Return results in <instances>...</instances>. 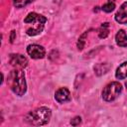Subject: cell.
<instances>
[{
  "label": "cell",
  "instance_id": "obj_2",
  "mask_svg": "<svg viewBox=\"0 0 127 127\" xmlns=\"http://www.w3.org/2000/svg\"><path fill=\"white\" fill-rule=\"evenodd\" d=\"M47 18L43 15H40L35 12L29 13L24 19V23L26 24V33L32 37L41 34L44 30Z\"/></svg>",
  "mask_w": 127,
  "mask_h": 127
},
{
  "label": "cell",
  "instance_id": "obj_7",
  "mask_svg": "<svg viewBox=\"0 0 127 127\" xmlns=\"http://www.w3.org/2000/svg\"><path fill=\"white\" fill-rule=\"evenodd\" d=\"M55 98L60 103H64L70 100V93L69 90L66 87H61L59 88L55 93Z\"/></svg>",
  "mask_w": 127,
  "mask_h": 127
},
{
  "label": "cell",
  "instance_id": "obj_3",
  "mask_svg": "<svg viewBox=\"0 0 127 127\" xmlns=\"http://www.w3.org/2000/svg\"><path fill=\"white\" fill-rule=\"evenodd\" d=\"M51 116H52V112L50 108L40 107L29 112L25 117V121L31 125L40 126L47 124L50 121Z\"/></svg>",
  "mask_w": 127,
  "mask_h": 127
},
{
  "label": "cell",
  "instance_id": "obj_16",
  "mask_svg": "<svg viewBox=\"0 0 127 127\" xmlns=\"http://www.w3.org/2000/svg\"><path fill=\"white\" fill-rule=\"evenodd\" d=\"M80 122H81V118L79 116H76V117H74L73 119L70 120V124L73 125V126H76V125L80 124Z\"/></svg>",
  "mask_w": 127,
  "mask_h": 127
},
{
  "label": "cell",
  "instance_id": "obj_11",
  "mask_svg": "<svg viewBox=\"0 0 127 127\" xmlns=\"http://www.w3.org/2000/svg\"><path fill=\"white\" fill-rule=\"evenodd\" d=\"M110 68V64L107 63H99L94 66V71L97 75H101L106 73Z\"/></svg>",
  "mask_w": 127,
  "mask_h": 127
},
{
  "label": "cell",
  "instance_id": "obj_4",
  "mask_svg": "<svg viewBox=\"0 0 127 127\" xmlns=\"http://www.w3.org/2000/svg\"><path fill=\"white\" fill-rule=\"evenodd\" d=\"M121 91H122V85L118 81H112L104 87L102 91V98L107 102L113 101L120 95Z\"/></svg>",
  "mask_w": 127,
  "mask_h": 127
},
{
  "label": "cell",
  "instance_id": "obj_15",
  "mask_svg": "<svg viewBox=\"0 0 127 127\" xmlns=\"http://www.w3.org/2000/svg\"><path fill=\"white\" fill-rule=\"evenodd\" d=\"M87 35H88V32H85V33H83V34L79 37V39H78V41H77V48H78V50H82V49H83L84 44H85V38H86Z\"/></svg>",
  "mask_w": 127,
  "mask_h": 127
},
{
  "label": "cell",
  "instance_id": "obj_5",
  "mask_svg": "<svg viewBox=\"0 0 127 127\" xmlns=\"http://www.w3.org/2000/svg\"><path fill=\"white\" fill-rule=\"evenodd\" d=\"M27 53L28 55L32 58V59H43L46 55V51L45 49L40 46V45H36V44H33V45H29L27 47Z\"/></svg>",
  "mask_w": 127,
  "mask_h": 127
},
{
  "label": "cell",
  "instance_id": "obj_18",
  "mask_svg": "<svg viewBox=\"0 0 127 127\" xmlns=\"http://www.w3.org/2000/svg\"><path fill=\"white\" fill-rule=\"evenodd\" d=\"M125 86H126V88H127V82H126V83H125Z\"/></svg>",
  "mask_w": 127,
  "mask_h": 127
},
{
  "label": "cell",
  "instance_id": "obj_14",
  "mask_svg": "<svg viewBox=\"0 0 127 127\" xmlns=\"http://www.w3.org/2000/svg\"><path fill=\"white\" fill-rule=\"evenodd\" d=\"M35 0H13V4L16 8H23L26 5L32 3Z\"/></svg>",
  "mask_w": 127,
  "mask_h": 127
},
{
  "label": "cell",
  "instance_id": "obj_8",
  "mask_svg": "<svg viewBox=\"0 0 127 127\" xmlns=\"http://www.w3.org/2000/svg\"><path fill=\"white\" fill-rule=\"evenodd\" d=\"M115 20L119 24H127V2H124L115 14Z\"/></svg>",
  "mask_w": 127,
  "mask_h": 127
},
{
  "label": "cell",
  "instance_id": "obj_9",
  "mask_svg": "<svg viewBox=\"0 0 127 127\" xmlns=\"http://www.w3.org/2000/svg\"><path fill=\"white\" fill-rule=\"evenodd\" d=\"M115 41L119 47H123V48L127 47V35L124 30H119L117 32L115 36Z\"/></svg>",
  "mask_w": 127,
  "mask_h": 127
},
{
  "label": "cell",
  "instance_id": "obj_6",
  "mask_svg": "<svg viewBox=\"0 0 127 127\" xmlns=\"http://www.w3.org/2000/svg\"><path fill=\"white\" fill-rule=\"evenodd\" d=\"M9 62L15 68H24L28 65V60L21 54H12Z\"/></svg>",
  "mask_w": 127,
  "mask_h": 127
},
{
  "label": "cell",
  "instance_id": "obj_10",
  "mask_svg": "<svg viewBox=\"0 0 127 127\" xmlns=\"http://www.w3.org/2000/svg\"><path fill=\"white\" fill-rule=\"evenodd\" d=\"M115 76H116L118 79L127 78V62L121 64L117 67L116 72H115Z\"/></svg>",
  "mask_w": 127,
  "mask_h": 127
},
{
  "label": "cell",
  "instance_id": "obj_13",
  "mask_svg": "<svg viewBox=\"0 0 127 127\" xmlns=\"http://www.w3.org/2000/svg\"><path fill=\"white\" fill-rule=\"evenodd\" d=\"M114 8H115V1L114 0H108L107 3H105L102 6L101 9L106 13H110V12H112L114 10Z\"/></svg>",
  "mask_w": 127,
  "mask_h": 127
},
{
  "label": "cell",
  "instance_id": "obj_17",
  "mask_svg": "<svg viewBox=\"0 0 127 127\" xmlns=\"http://www.w3.org/2000/svg\"><path fill=\"white\" fill-rule=\"evenodd\" d=\"M15 37H16V32H15V31H12V32H11V36H10V42H11V43L14 42Z\"/></svg>",
  "mask_w": 127,
  "mask_h": 127
},
{
  "label": "cell",
  "instance_id": "obj_1",
  "mask_svg": "<svg viewBox=\"0 0 127 127\" xmlns=\"http://www.w3.org/2000/svg\"><path fill=\"white\" fill-rule=\"evenodd\" d=\"M7 83L16 95H24L27 91V83L23 68H15L10 71L7 77Z\"/></svg>",
  "mask_w": 127,
  "mask_h": 127
},
{
  "label": "cell",
  "instance_id": "obj_12",
  "mask_svg": "<svg viewBox=\"0 0 127 127\" xmlns=\"http://www.w3.org/2000/svg\"><path fill=\"white\" fill-rule=\"evenodd\" d=\"M109 34V23H102L98 30V37L100 39H105Z\"/></svg>",
  "mask_w": 127,
  "mask_h": 127
}]
</instances>
